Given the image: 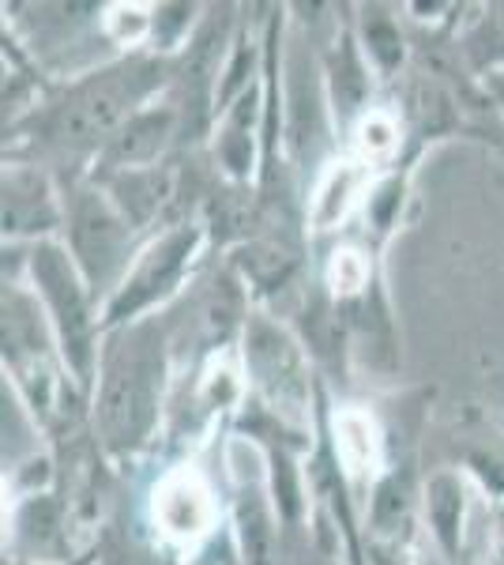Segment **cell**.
I'll return each mask as SVG.
<instances>
[{"instance_id":"obj_1","label":"cell","mask_w":504,"mask_h":565,"mask_svg":"<svg viewBox=\"0 0 504 565\" xmlns=\"http://www.w3.org/2000/svg\"><path fill=\"white\" fill-rule=\"evenodd\" d=\"M173 87V57L151 50H128L109 65L50 87L45 95L12 121L15 140H39L50 151H84L95 159L140 109L159 103Z\"/></svg>"},{"instance_id":"obj_6","label":"cell","mask_w":504,"mask_h":565,"mask_svg":"<svg viewBox=\"0 0 504 565\" xmlns=\"http://www.w3.org/2000/svg\"><path fill=\"white\" fill-rule=\"evenodd\" d=\"M64 200V245L84 268L87 282L95 287L98 302H109L121 287L125 271L132 268L136 253V226L121 215V207L109 200V193L87 174H76L61 185Z\"/></svg>"},{"instance_id":"obj_3","label":"cell","mask_w":504,"mask_h":565,"mask_svg":"<svg viewBox=\"0 0 504 565\" xmlns=\"http://www.w3.org/2000/svg\"><path fill=\"white\" fill-rule=\"evenodd\" d=\"M26 287L39 298L72 381L90 399L98 377V354H103V302H98L95 287L87 282L68 245L57 238L34 242L26 249Z\"/></svg>"},{"instance_id":"obj_10","label":"cell","mask_w":504,"mask_h":565,"mask_svg":"<svg viewBox=\"0 0 504 565\" xmlns=\"http://www.w3.org/2000/svg\"><path fill=\"white\" fill-rule=\"evenodd\" d=\"M211 487L204 482L200 471L189 468H173L159 479L151 494L154 509V527H159L162 540L192 546L196 540H204L215 524V501H211Z\"/></svg>"},{"instance_id":"obj_11","label":"cell","mask_w":504,"mask_h":565,"mask_svg":"<svg viewBox=\"0 0 504 565\" xmlns=\"http://www.w3.org/2000/svg\"><path fill=\"white\" fill-rule=\"evenodd\" d=\"M429 532L437 540V551L444 554L448 565L463 562V516H467V482L460 471L441 468L426 479V494H421Z\"/></svg>"},{"instance_id":"obj_8","label":"cell","mask_w":504,"mask_h":565,"mask_svg":"<svg viewBox=\"0 0 504 565\" xmlns=\"http://www.w3.org/2000/svg\"><path fill=\"white\" fill-rule=\"evenodd\" d=\"M421 494H426V482L418 479L415 460L399 457V460L384 463V471L373 479L369 513H365L369 543L403 551V546L410 543V535H415V516L421 509Z\"/></svg>"},{"instance_id":"obj_4","label":"cell","mask_w":504,"mask_h":565,"mask_svg":"<svg viewBox=\"0 0 504 565\" xmlns=\"http://www.w3.org/2000/svg\"><path fill=\"white\" fill-rule=\"evenodd\" d=\"M242 362L249 377V399L264 404L275 418L313 434L320 377L309 362V348L271 313L253 309L242 324Z\"/></svg>"},{"instance_id":"obj_13","label":"cell","mask_w":504,"mask_h":565,"mask_svg":"<svg viewBox=\"0 0 504 565\" xmlns=\"http://www.w3.org/2000/svg\"><path fill=\"white\" fill-rule=\"evenodd\" d=\"M407 189H410V162H396V170H388L377 185L365 189V226L377 242H388V234L399 226V215H403V200H407Z\"/></svg>"},{"instance_id":"obj_2","label":"cell","mask_w":504,"mask_h":565,"mask_svg":"<svg viewBox=\"0 0 504 565\" xmlns=\"http://www.w3.org/2000/svg\"><path fill=\"white\" fill-rule=\"evenodd\" d=\"M170 377V332L159 317L103 335L90 392V434L106 460H132L159 434Z\"/></svg>"},{"instance_id":"obj_9","label":"cell","mask_w":504,"mask_h":565,"mask_svg":"<svg viewBox=\"0 0 504 565\" xmlns=\"http://www.w3.org/2000/svg\"><path fill=\"white\" fill-rule=\"evenodd\" d=\"M230 498L237 565H282V521L275 513L268 471L253 479L237 471Z\"/></svg>"},{"instance_id":"obj_12","label":"cell","mask_w":504,"mask_h":565,"mask_svg":"<svg viewBox=\"0 0 504 565\" xmlns=\"http://www.w3.org/2000/svg\"><path fill=\"white\" fill-rule=\"evenodd\" d=\"M357 12L362 15H354V34L373 76L392 79L403 68V61H407V39L399 31V15H392V8L380 4H365Z\"/></svg>"},{"instance_id":"obj_15","label":"cell","mask_w":504,"mask_h":565,"mask_svg":"<svg viewBox=\"0 0 504 565\" xmlns=\"http://www.w3.org/2000/svg\"><path fill=\"white\" fill-rule=\"evenodd\" d=\"M324 565H339V562H324Z\"/></svg>"},{"instance_id":"obj_7","label":"cell","mask_w":504,"mask_h":565,"mask_svg":"<svg viewBox=\"0 0 504 565\" xmlns=\"http://www.w3.org/2000/svg\"><path fill=\"white\" fill-rule=\"evenodd\" d=\"M64 231V200L53 178L34 162H4V238L53 242Z\"/></svg>"},{"instance_id":"obj_5","label":"cell","mask_w":504,"mask_h":565,"mask_svg":"<svg viewBox=\"0 0 504 565\" xmlns=\"http://www.w3.org/2000/svg\"><path fill=\"white\" fill-rule=\"evenodd\" d=\"M207 242L211 231L196 218H185V223L167 226L162 234H151L136 253L132 268L125 271L121 287L103 306V335L140 324L148 317H159L185 290Z\"/></svg>"},{"instance_id":"obj_14","label":"cell","mask_w":504,"mask_h":565,"mask_svg":"<svg viewBox=\"0 0 504 565\" xmlns=\"http://www.w3.org/2000/svg\"><path fill=\"white\" fill-rule=\"evenodd\" d=\"M460 50L474 72H485V76L504 72V4L482 8L479 20L467 26Z\"/></svg>"}]
</instances>
